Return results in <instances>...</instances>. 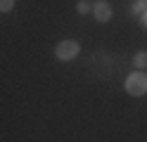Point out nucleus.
Here are the masks:
<instances>
[{
	"mask_svg": "<svg viewBox=\"0 0 147 142\" xmlns=\"http://www.w3.org/2000/svg\"><path fill=\"white\" fill-rule=\"evenodd\" d=\"M126 92L128 95H145L147 92V76L145 73H131L126 78Z\"/></svg>",
	"mask_w": 147,
	"mask_h": 142,
	"instance_id": "obj_1",
	"label": "nucleus"
},
{
	"mask_svg": "<svg viewBox=\"0 0 147 142\" xmlns=\"http://www.w3.org/2000/svg\"><path fill=\"white\" fill-rule=\"evenodd\" d=\"M78 52H81V47H78L76 40H62L57 47H55V55H57V59H62V62L76 59Z\"/></svg>",
	"mask_w": 147,
	"mask_h": 142,
	"instance_id": "obj_2",
	"label": "nucleus"
},
{
	"mask_svg": "<svg viewBox=\"0 0 147 142\" xmlns=\"http://www.w3.org/2000/svg\"><path fill=\"white\" fill-rule=\"evenodd\" d=\"M93 14H95L97 22H109V19H112V5L109 3H97L93 7Z\"/></svg>",
	"mask_w": 147,
	"mask_h": 142,
	"instance_id": "obj_3",
	"label": "nucleus"
},
{
	"mask_svg": "<svg viewBox=\"0 0 147 142\" xmlns=\"http://www.w3.org/2000/svg\"><path fill=\"white\" fill-rule=\"evenodd\" d=\"M133 64L138 66V69H145V66H147V52H138L135 59H133Z\"/></svg>",
	"mask_w": 147,
	"mask_h": 142,
	"instance_id": "obj_4",
	"label": "nucleus"
},
{
	"mask_svg": "<svg viewBox=\"0 0 147 142\" xmlns=\"http://www.w3.org/2000/svg\"><path fill=\"white\" fill-rule=\"evenodd\" d=\"M76 9H78V14H88V12H90L93 7H90V3H86V0H81V3L76 5Z\"/></svg>",
	"mask_w": 147,
	"mask_h": 142,
	"instance_id": "obj_5",
	"label": "nucleus"
},
{
	"mask_svg": "<svg viewBox=\"0 0 147 142\" xmlns=\"http://www.w3.org/2000/svg\"><path fill=\"white\" fill-rule=\"evenodd\" d=\"M14 7V0H0V12H10Z\"/></svg>",
	"mask_w": 147,
	"mask_h": 142,
	"instance_id": "obj_6",
	"label": "nucleus"
},
{
	"mask_svg": "<svg viewBox=\"0 0 147 142\" xmlns=\"http://www.w3.org/2000/svg\"><path fill=\"white\" fill-rule=\"evenodd\" d=\"M131 12H133V14H142V9H140L138 3H133V5H131Z\"/></svg>",
	"mask_w": 147,
	"mask_h": 142,
	"instance_id": "obj_7",
	"label": "nucleus"
},
{
	"mask_svg": "<svg viewBox=\"0 0 147 142\" xmlns=\"http://www.w3.org/2000/svg\"><path fill=\"white\" fill-rule=\"evenodd\" d=\"M138 5H140V9L145 12V9H147V0H138Z\"/></svg>",
	"mask_w": 147,
	"mask_h": 142,
	"instance_id": "obj_8",
	"label": "nucleus"
},
{
	"mask_svg": "<svg viewBox=\"0 0 147 142\" xmlns=\"http://www.w3.org/2000/svg\"><path fill=\"white\" fill-rule=\"evenodd\" d=\"M140 22H142V24H145V26H147V9H145V12H142V14H140Z\"/></svg>",
	"mask_w": 147,
	"mask_h": 142,
	"instance_id": "obj_9",
	"label": "nucleus"
}]
</instances>
